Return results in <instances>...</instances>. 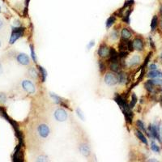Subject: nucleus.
Returning <instances> with one entry per match:
<instances>
[{
    "mask_svg": "<svg viewBox=\"0 0 162 162\" xmlns=\"http://www.w3.org/2000/svg\"><path fill=\"white\" fill-rule=\"evenodd\" d=\"M24 32V28H14L12 30V33L11 36V39H10V43L13 44L16 40H18L20 36H23Z\"/></svg>",
    "mask_w": 162,
    "mask_h": 162,
    "instance_id": "obj_1",
    "label": "nucleus"
},
{
    "mask_svg": "<svg viewBox=\"0 0 162 162\" xmlns=\"http://www.w3.org/2000/svg\"><path fill=\"white\" fill-rule=\"evenodd\" d=\"M149 131L151 133V136L155 138V139H157L159 142H162L161 141V138H160V128L158 126H157V125H153V126H152V125H149Z\"/></svg>",
    "mask_w": 162,
    "mask_h": 162,
    "instance_id": "obj_2",
    "label": "nucleus"
},
{
    "mask_svg": "<svg viewBox=\"0 0 162 162\" xmlns=\"http://www.w3.org/2000/svg\"><path fill=\"white\" fill-rule=\"evenodd\" d=\"M54 117L58 122H64L67 119V114L64 109H58L54 113Z\"/></svg>",
    "mask_w": 162,
    "mask_h": 162,
    "instance_id": "obj_3",
    "label": "nucleus"
},
{
    "mask_svg": "<svg viewBox=\"0 0 162 162\" xmlns=\"http://www.w3.org/2000/svg\"><path fill=\"white\" fill-rule=\"evenodd\" d=\"M22 86H23L24 89L30 94H33L36 91V88L34 84L31 82V81L28 80H24L23 83H22Z\"/></svg>",
    "mask_w": 162,
    "mask_h": 162,
    "instance_id": "obj_4",
    "label": "nucleus"
},
{
    "mask_svg": "<svg viewBox=\"0 0 162 162\" xmlns=\"http://www.w3.org/2000/svg\"><path fill=\"white\" fill-rule=\"evenodd\" d=\"M105 83L109 86L115 85L117 82H119L117 77H116L114 74H111V73H108V74L105 75Z\"/></svg>",
    "mask_w": 162,
    "mask_h": 162,
    "instance_id": "obj_5",
    "label": "nucleus"
},
{
    "mask_svg": "<svg viewBox=\"0 0 162 162\" xmlns=\"http://www.w3.org/2000/svg\"><path fill=\"white\" fill-rule=\"evenodd\" d=\"M38 133L39 135L43 137V138H46L49 135V128L47 125L46 124H41L38 127Z\"/></svg>",
    "mask_w": 162,
    "mask_h": 162,
    "instance_id": "obj_6",
    "label": "nucleus"
},
{
    "mask_svg": "<svg viewBox=\"0 0 162 162\" xmlns=\"http://www.w3.org/2000/svg\"><path fill=\"white\" fill-rule=\"evenodd\" d=\"M17 61L22 65H28L29 63V58L25 54H20L17 56Z\"/></svg>",
    "mask_w": 162,
    "mask_h": 162,
    "instance_id": "obj_7",
    "label": "nucleus"
},
{
    "mask_svg": "<svg viewBox=\"0 0 162 162\" xmlns=\"http://www.w3.org/2000/svg\"><path fill=\"white\" fill-rule=\"evenodd\" d=\"M98 54L102 58H105V57L108 56L109 54V50L107 48V46H104V45L101 46V47L98 49Z\"/></svg>",
    "mask_w": 162,
    "mask_h": 162,
    "instance_id": "obj_8",
    "label": "nucleus"
},
{
    "mask_svg": "<svg viewBox=\"0 0 162 162\" xmlns=\"http://www.w3.org/2000/svg\"><path fill=\"white\" fill-rule=\"evenodd\" d=\"M79 151L84 157H88L90 155V148L86 144H81L79 147Z\"/></svg>",
    "mask_w": 162,
    "mask_h": 162,
    "instance_id": "obj_9",
    "label": "nucleus"
},
{
    "mask_svg": "<svg viewBox=\"0 0 162 162\" xmlns=\"http://www.w3.org/2000/svg\"><path fill=\"white\" fill-rule=\"evenodd\" d=\"M123 114L126 117L127 121L129 122V123H131L132 122V119H133V113L131 111V109H127V110H123Z\"/></svg>",
    "mask_w": 162,
    "mask_h": 162,
    "instance_id": "obj_10",
    "label": "nucleus"
},
{
    "mask_svg": "<svg viewBox=\"0 0 162 162\" xmlns=\"http://www.w3.org/2000/svg\"><path fill=\"white\" fill-rule=\"evenodd\" d=\"M133 44H134V48L137 50L140 51L144 48V43H143L142 40L139 39V38L135 39V41H133Z\"/></svg>",
    "mask_w": 162,
    "mask_h": 162,
    "instance_id": "obj_11",
    "label": "nucleus"
},
{
    "mask_svg": "<svg viewBox=\"0 0 162 162\" xmlns=\"http://www.w3.org/2000/svg\"><path fill=\"white\" fill-rule=\"evenodd\" d=\"M109 55H110V61L112 62H117V58H119V54H117V51L114 49L111 48L109 50Z\"/></svg>",
    "mask_w": 162,
    "mask_h": 162,
    "instance_id": "obj_12",
    "label": "nucleus"
},
{
    "mask_svg": "<svg viewBox=\"0 0 162 162\" xmlns=\"http://www.w3.org/2000/svg\"><path fill=\"white\" fill-rule=\"evenodd\" d=\"M139 61H140V58H139L138 55H135L129 60L128 66H130V67H133V66L137 65L139 63Z\"/></svg>",
    "mask_w": 162,
    "mask_h": 162,
    "instance_id": "obj_13",
    "label": "nucleus"
},
{
    "mask_svg": "<svg viewBox=\"0 0 162 162\" xmlns=\"http://www.w3.org/2000/svg\"><path fill=\"white\" fill-rule=\"evenodd\" d=\"M117 80H119V82L122 84H124L127 83V75L125 74V73H122L120 72L119 75H117Z\"/></svg>",
    "mask_w": 162,
    "mask_h": 162,
    "instance_id": "obj_14",
    "label": "nucleus"
},
{
    "mask_svg": "<svg viewBox=\"0 0 162 162\" xmlns=\"http://www.w3.org/2000/svg\"><path fill=\"white\" fill-rule=\"evenodd\" d=\"M148 76L149 78H162V72L154 70L148 73Z\"/></svg>",
    "mask_w": 162,
    "mask_h": 162,
    "instance_id": "obj_15",
    "label": "nucleus"
},
{
    "mask_svg": "<svg viewBox=\"0 0 162 162\" xmlns=\"http://www.w3.org/2000/svg\"><path fill=\"white\" fill-rule=\"evenodd\" d=\"M110 69L113 71L114 72L119 73L120 72V66L117 63V62H112L110 64Z\"/></svg>",
    "mask_w": 162,
    "mask_h": 162,
    "instance_id": "obj_16",
    "label": "nucleus"
},
{
    "mask_svg": "<svg viewBox=\"0 0 162 162\" xmlns=\"http://www.w3.org/2000/svg\"><path fill=\"white\" fill-rule=\"evenodd\" d=\"M114 101H116L117 104L120 106V108L125 104V103H127L126 101H125V100L121 97V96H119V95H117V96H116L115 98H114Z\"/></svg>",
    "mask_w": 162,
    "mask_h": 162,
    "instance_id": "obj_17",
    "label": "nucleus"
},
{
    "mask_svg": "<svg viewBox=\"0 0 162 162\" xmlns=\"http://www.w3.org/2000/svg\"><path fill=\"white\" fill-rule=\"evenodd\" d=\"M135 134H136V135H137V137L140 139V140L144 143V144H148V140H147V139L145 138V136L143 135V133L141 131H139V130H136L135 131Z\"/></svg>",
    "mask_w": 162,
    "mask_h": 162,
    "instance_id": "obj_18",
    "label": "nucleus"
},
{
    "mask_svg": "<svg viewBox=\"0 0 162 162\" xmlns=\"http://www.w3.org/2000/svg\"><path fill=\"white\" fill-rule=\"evenodd\" d=\"M14 161H20V146H18L16 151H15V153H14Z\"/></svg>",
    "mask_w": 162,
    "mask_h": 162,
    "instance_id": "obj_19",
    "label": "nucleus"
},
{
    "mask_svg": "<svg viewBox=\"0 0 162 162\" xmlns=\"http://www.w3.org/2000/svg\"><path fill=\"white\" fill-rule=\"evenodd\" d=\"M121 34H122V36L123 39H128L129 38H130L131 36V33L127 30V28H123Z\"/></svg>",
    "mask_w": 162,
    "mask_h": 162,
    "instance_id": "obj_20",
    "label": "nucleus"
},
{
    "mask_svg": "<svg viewBox=\"0 0 162 162\" xmlns=\"http://www.w3.org/2000/svg\"><path fill=\"white\" fill-rule=\"evenodd\" d=\"M157 22H158V19H157V16H153L152 20V23H151V28L152 30H155L157 26Z\"/></svg>",
    "mask_w": 162,
    "mask_h": 162,
    "instance_id": "obj_21",
    "label": "nucleus"
},
{
    "mask_svg": "<svg viewBox=\"0 0 162 162\" xmlns=\"http://www.w3.org/2000/svg\"><path fill=\"white\" fill-rule=\"evenodd\" d=\"M39 71L41 72V77H42V82H45L46 76H47V72H46V69L43 68L42 67H39Z\"/></svg>",
    "mask_w": 162,
    "mask_h": 162,
    "instance_id": "obj_22",
    "label": "nucleus"
},
{
    "mask_svg": "<svg viewBox=\"0 0 162 162\" xmlns=\"http://www.w3.org/2000/svg\"><path fill=\"white\" fill-rule=\"evenodd\" d=\"M50 96L51 97L54 99V101L57 103V104H59V105H64V104L63 103V101H61V98L59 97H58L55 94H53V93H50Z\"/></svg>",
    "mask_w": 162,
    "mask_h": 162,
    "instance_id": "obj_23",
    "label": "nucleus"
},
{
    "mask_svg": "<svg viewBox=\"0 0 162 162\" xmlns=\"http://www.w3.org/2000/svg\"><path fill=\"white\" fill-rule=\"evenodd\" d=\"M114 22H115V17H114V16H110V17L107 20L106 23H105L106 27H107V28L111 27V26L114 24Z\"/></svg>",
    "mask_w": 162,
    "mask_h": 162,
    "instance_id": "obj_24",
    "label": "nucleus"
},
{
    "mask_svg": "<svg viewBox=\"0 0 162 162\" xmlns=\"http://www.w3.org/2000/svg\"><path fill=\"white\" fill-rule=\"evenodd\" d=\"M130 12H131V10H129V11H127L126 13H125L124 17L122 19V20L125 22V23H127V24L130 23Z\"/></svg>",
    "mask_w": 162,
    "mask_h": 162,
    "instance_id": "obj_25",
    "label": "nucleus"
},
{
    "mask_svg": "<svg viewBox=\"0 0 162 162\" xmlns=\"http://www.w3.org/2000/svg\"><path fill=\"white\" fill-rule=\"evenodd\" d=\"M136 102H137V97H136V96L135 93L132 94V97H131V101H130V107L132 109L136 104Z\"/></svg>",
    "mask_w": 162,
    "mask_h": 162,
    "instance_id": "obj_26",
    "label": "nucleus"
},
{
    "mask_svg": "<svg viewBox=\"0 0 162 162\" xmlns=\"http://www.w3.org/2000/svg\"><path fill=\"white\" fill-rule=\"evenodd\" d=\"M148 82H150L152 85H162V79H151V80H148Z\"/></svg>",
    "mask_w": 162,
    "mask_h": 162,
    "instance_id": "obj_27",
    "label": "nucleus"
},
{
    "mask_svg": "<svg viewBox=\"0 0 162 162\" xmlns=\"http://www.w3.org/2000/svg\"><path fill=\"white\" fill-rule=\"evenodd\" d=\"M136 124H137V126H138V127H139V129L142 130L143 131H144L145 133L148 134V132H147V130H146L145 127H144V123H143L140 120H138V121H137V122H136Z\"/></svg>",
    "mask_w": 162,
    "mask_h": 162,
    "instance_id": "obj_28",
    "label": "nucleus"
},
{
    "mask_svg": "<svg viewBox=\"0 0 162 162\" xmlns=\"http://www.w3.org/2000/svg\"><path fill=\"white\" fill-rule=\"evenodd\" d=\"M145 88H146V89L148 90V92H152V90H153V85L150 83V82H147V83H145Z\"/></svg>",
    "mask_w": 162,
    "mask_h": 162,
    "instance_id": "obj_29",
    "label": "nucleus"
},
{
    "mask_svg": "<svg viewBox=\"0 0 162 162\" xmlns=\"http://www.w3.org/2000/svg\"><path fill=\"white\" fill-rule=\"evenodd\" d=\"M151 148H152V151H154V152H160V148H159V147L154 143V142H152V144H151Z\"/></svg>",
    "mask_w": 162,
    "mask_h": 162,
    "instance_id": "obj_30",
    "label": "nucleus"
},
{
    "mask_svg": "<svg viewBox=\"0 0 162 162\" xmlns=\"http://www.w3.org/2000/svg\"><path fill=\"white\" fill-rule=\"evenodd\" d=\"M76 113H77L78 116L79 117V119H80L81 120L84 121V115L83 112L81 111V109H79V108H78V109H76Z\"/></svg>",
    "mask_w": 162,
    "mask_h": 162,
    "instance_id": "obj_31",
    "label": "nucleus"
},
{
    "mask_svg": "<svg viewBox=\"0 0 162 162\" xmlns=\"http://www.w3.org/2000/svg\"><path fill=\"white\" fill-rule=\"evenodd\" d=\"M28 72H29V74H30V76L33 78H36V76H38V72H36V71L34 68H31Z\"/></svg>",
    "mask_w": 162,
    "mask_h": 162,
    "instance_id": "obj_32",
    "label": "nucleus"
},
{
    "mask_svg": "<svg viewBox=\"0 0 162 162\" xmlns=\"http://www.w3.org/2000/svg\"><path fill=\"white\" fill-rule=\"evenodd\" d=\"M127 49L130 50V51H133L134 49V44H133V41H127Z\"/></svg>",
    "mask_w": 162,
    "mask_h": 162,
    "instance_id": "obj_33",
    "label": "nucleus"
},
{
    "mask_svg": "<svg viewBox=\"0 0 162 162\" xmlns=\"http://www.w3.org/2000/svg\"><path fill=\"white\" fill-rule=\"evenodd\" d=\"M30 49H31V54H32V58L35 63H36V54L34 52V49L33 47V46H30Z\"/></svg>",
    "mask_w": 162,
    "mask_h": 162,
    "instance_id": "obj_34",
    "label": "nucleus"
},
{
    "mask_svg": "<svg viewBox=\"0 0 162 162\" xmlns=\"http://www.w3.org/2000/svg\"><path fill=\"white\" fill-rule=\"evenodd\" d=\"M6 101H7L6 95L4 93H0V101L4 103V102H6Z\"/></svg>",
    "mask_w": 162,
    "mask_h": 162,
    "instance_id": "obj_35",
    "label": "nucleus"
},
{
    "mask_svg": "<svg viewBox=\"0 0 162 162\" xmlns=\"http://www.w3.org/2000/svg\"><path fill=\"white\" fill-rule=\"evenodd\" d=\"M127 52H125V50L121 51V52L119 53V57H120L121 58H123L127 57Z\"/></svg>",
    "mask_w": 162,
    "mask_h": 162,
    "instance_id": "obj_36",
    "label": "nucleus"
},
{
    "mask_svg": "<svg viewBox=\"0 0 162 162\" xmlns=\"http://www.w3.org/2000/svg\"><path fill=\"white\" fill-rule=\"evenodd\" d=\"M151 54H152V53H150L148 55V57H147L146 58V59H145V62H144V66H143V67H145V66L147 65V64H148V61H149V58H150V57H151Z\"/></svg>",
    "mask_w": 162,
    "mask_h": 162,
    "instance_id": "obj_37",
    "label": "nucleus"
},
{
    "mask_svg": "<svg viewBox=\"0 0 162 162\" xmlns=\"http://www.w3.org/2000/svg\"><path fill=\"white\" fill-rule=\"evenodd\" d=\"M111 38H112L114 40H115V39L117 38V32L114 31V32L111 33Z\"/></svg>",
    "mask_w": 162,
    "mask_h": 162,
    "instance_id": "obj_38",
    "label": "nucleus"
},
{
    "mask_svg": "<svg viewBox=\"0 0 162 162\" xmlns=\"http://www.w3.org/2000/svg\"><path fill=\"white\" fill-rule=\"evenodd\" d=\"M157 67V65L156 64H151L149 66V69L152 70V71H154V70H156Z\"/></svg>",
    "mask_w": 162,
    "mask_h": 162,
    "instance_id": "obj_39",
    "label": "nucleus"
},
{
    "mask_svg": "<svg viewBox=\"0 0 162 162\" xmlns=\"http://www.w3.org/2000/svg\"><path fill=\"white\" fill-rule=\"evenodd\" d=\"M99 67H100V70H101V72L105 70V65L103 64V63H101V62L99 63Z\"/></svg>",
    "mask_w": 162,
    "mask_h": 162,
    "instance_id": "obj_40",
    "label": "nucleus"
},
{
    "mask_svg": "<svg viewBox=\"0 0 162 162\" xmlns=\"http://www.w3.org/2000/svg\"><path fill=\"white\" fill-rule=\"evenodd\" d=\"M47 160V157H40L38 159V161H46Z\"/></svg>",
    "mask_w": 162,
    "mask_h": 162,
    "instance_id": "obj_41",
    "label": "nucleus"
},
{
    "mask_svg": "<svg viewBox=\"0 0 162 162\" xmlns=\"http://www.w3.org/2000/svg\"><path fill=\"white\" fill-rule=\"evenodd\" d=\"M94 44H95V43H94V41H91V42H90L89 44H88V49H90V48H91L92 46H94Z\"/></svg>",
    "mask_w": 162,
    "mask_h": 162,
    "instance_id": "obj_42",
    "label": "nucleus"
},
{
    "mask_svg": "<svg viewBox=\"0 0 162 162\" xmlns=\"http://www.w3.org/2000/svg\"><path fill=\"white\" fill-rule=\"evenodd\" d=\"M3 26V21L2 20H0V29H1Z\"/></svg>",
    "mask_w": 162,
    "mask_h": 162,
    "instance_id": "obj_43",
    "label": "nucleus"
},
{
    "mask_svg": "<svg viewBox=\"0 0 162 162\" xmlns=\"http://www.w3.org/2000/svg\"><path fill=\"white\" fill-rule=\"evenodd\" d=\"M2 71V66H1V64H0V72Z\"/></svg>",
    "mask_w": 162,
    "mask_h": 162,
    "instance_id": "obj_44",
    "label": "nucleus"
},
{
    "mask_svg": "<svg viewBox=\"0 0 162 162\" xmlns=\"http://www.w3.org/2000/svg\"><path fill=\"white\" fill-rule=\"evenodd\" d=\"M160 103H161V105H162V96L160 97Z\"/></svg>",
    "mask_w": 162,
    "mask_h": 162,
    "instance_id": "obj_45",
    "label": "nucleus"
},
{
    "mask_svg": "<svg viewBox=\"0 0 162 162\" xmlns=\"http://www.w3.org/2000/svg\"><path fill=\"white\" fill-rule=\"evenodd\" d=\"M160 12H161V14H162V6H161V8H160Z\"/></svg>",
    "mask_w": 162,
    "mask_h": 162,
    "instance_id": "obj_46",
    "label": "nucleus"
},
{
    "mask_svg": "<svg viewBox=\"0 0 162 162\" xmlns=\"http://www.w3.org/2000/svg\"><path fill=\"white\" fill-rule=\"evenodd\" d=\"M160 58H161V59H162V54H161V55H160Z\"/></svg>",
    "mask_w": 162,
    "mask_h": 162,
    "instance_id": "obj_47",
    "label": "nucleus"
},
{
    "mask_svg": "<svg viewBox=\"0 0 162 162\" xmlns=\"http://www.w3.org/2000/svg\"><path fill=\"white\" fill-rule=\"evenodd\" d=\"M0 46H1V41H0Z\"/></svg>",
    "mask_w": 162,
    "mask_h": 162,
    "instance_id": "obj_48",
    "label": "nucleus"
},
{
    "mask_svg": "<svg viewBox=\"0 0 162 162\" xmlns=\"http://www.w3.org/2000/svg\"><path fill=\"white\" fill-rule=\"evenodd\" d=\"M161 28H162V22H161Z\"/></svg>",
    "mask_w": 162,
    "mask_h": 162,
    "instance_id": "obj_49",
    "label": "nucleus"
},
{
    "mask_svg": "<svg viewBox=\"0 0 162 162\" xmlns=\"http://www.w3.org/2000/svg\"><path fill=\"white\" fill-rule=\"evenodd\" d=\"M0 10H1V8H0Z\"/></svg>",
    "mask_w": 162,
    "mask_h": 162,
    "instance_id": "obj_50",
    "label": "nucleus"
}]
</instances>
